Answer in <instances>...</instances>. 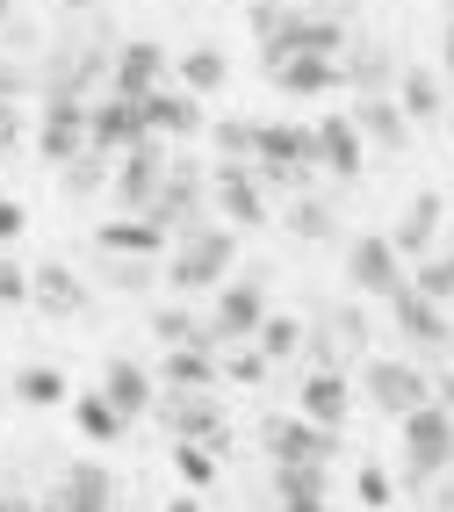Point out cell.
<instances>
[{
    "label": "cell",
    "instance_id": "cell-1",
    "mask_svg": "<svg viewBox=\"0 0 454 512\" xmlns=\"http://www.w3.org/2000/svg\"><path fill=\"white\" fill-rule=\"evenodd\" d=\"M231 260H238L231 224H202L195 238H181V246L166 253V282L181 289V296H195V289H224V282H231Z\"/></svg>",
    "mask_w": 454,
    "mask_h": 512
},
{
    "label": "cell",
    "instance_id": "cell-2",
    "mask_svg": "<svg viewBox=\"0 0 454 512\" xmlns=\"http://www.w3.org/2000/svg\"><path fill=\"white\" fill-rule=\"evenodd\" d=\"M404 469H411V484H433L440 469H454V412L447 404H426V412L404 419Z\"/></svg>",
    "mask_w": 454,
    "mask_h": 512
},
{
    "label": "cell",
    "instance_id": "cell-3",
    "mask_svg": "<svg viewBox=\"0 0 454 512\" xmlns=\"http://www.w3.org/2000/svg\"><path fill=\"white\" fill-rule=\"evenodd\" d=\"M361 390H368L375 412H390L397 426H404L411 412H426V404H433V383H426L411 361H361Z\"/></svg>",
    "mask_w": 454,
    "mask_h": 512
},
{
    "label": "cell",
    "instance_id": "cell-4",
    "mask_svg": "<svg viewBox=\"0 0 454 512\" xmlns=\"http://www.w3.org/2000/svg\"><path fill=\"white\" fill-rule=\"evenodd\" d=\"M202 325H209V354L238 347V339H260V325H267L260 282H224V289H217V311H209Z\"/></svg>",
    "mask_w": 454,
    "mask_h": 512
},
{
    "label": "cell",
    "instance_id": "cell-5",
    "mask_svg": "<svg viewBox=\"0 0 454 512\" xmlns=\"http://www.w3.org/2000/svg\"><path fill=\"white\" fill-rule=\"evenodd\" d=\"M166 145L159 138H145V145H137V152H123V166H116V210H130V217H145L152 210V202H159V188H166Z\"/></svg>",
    "mask_w": 454,
    "mask_h": 512
},
{
    "label": "cell",
    "instance_id": "cell-6",
    "mask_svg": "<svg viewBox=\"0 0 454 512\" xmlns=\"http://www.w3.org/2000/svg\"><path fill=\"white\" fill-rule=\"evenodd\" d=\"M166 80H173V73H166V51H159L152 37H130V44L109 58V94H123V101H152Z\"/></svg>",
    "mask_w": 454,
    "mask_h": 512
},
{
    "label": "cell",
    "instance_id": "cell-7",
    "mask_svg": "<svg viewBox=\"0 0 454 512\" xmlns=\"http://www.w3.org/2000/svg\"><path fill=\"white\" fill-rule=\"evenodd\" d=\"M152 130H145V109L137 101H123V94H109V101H94L87 109V145L101 152V159H116V152H137Z\"/></svg>",
    "mask_w": 454,
    "mask_h": 512
},
{
    "label": "cell",
    "instance_id": "cell-8",
    "mask_svg": "<svg viewBox=\"0 0 454 512\" xmlns=\"http://www.w3.org/2000/svg\"><path fill=\"white\" fill-rule=\"evenodd\" d=\"M159 419L181 448H217L224 455V419H217V397H159Z\"/></svg>",
    "mask_w": 454,
    "mask_h": 512
},
{
    "label": "cell",
    "instance_id": "cell-9",
    "mask_svg": "<svg viewBox=\"0 0 454 512\" xmlns=\"http://www.w3.org/2000/svg\"><path fill=\"white\" fill-rule=\"evenodd\" d=\"M346 282L368 289V296H397L411 275H404V260H397L390 238H354V246H346Z\"/></svg>",
    "mask_w": 454,
    "mask_h": 512
},
{
    "label": "cell",
    "instance_id": "cell-10",
    "mask_svg": "<svg viewBox=\"0 0 454 512\" xmlns=\"http://www.w3.org/2000/svg\"><path fill=\"white\" fill-rule=\"evenodd\" d=\"M267 455L274 469H325L332 433H318L310 419H267Z\"/></svg>",
    "mask_w": 454,
    "mask_h": 512
},
{
    "label": "cell",
    "instance_id": "cell-11",
    "mask_svg": "<svg viewBox=\"0 0 454 512\" xmlns=\"http://www.w3.org/2000/svg\"><path fill=\"white\" fill-rule=\"evenodd\" d=\"M51 166H73L87 152V101L80 94H51V109H44V145H37Z\"/></svg>",
    "mask_w": 454,
    "mask_h": 512
},
{
    "label": "cell",
    "instance_id": "cell-12",
    "mask_svg": "<svg viewBox=\"0 0 454 512\" xmlns=\"http://www.w3.org/2000/svg\"><path fill=\"white\" fill-rule=\"evenodd\" d=\"M209 210H217V224H231V231H253V224H267L260 174H238V166H224V174H217V188H209Z\"/></svg>",
    "mask_w": 454,
    "mask_h": 512
},
{
    "label": "cell",
    "instance_id": "cell-13",
    "mask_svg": "<svg viewBox=\"0 0 454 512\" xmlns=\"http://www.w3.org/2000/svg\"><path fill=\"white\" fill-rule=\"evenodd\" d=\"M44 505H51V512H116V476L101 469V462H73Z\"/></svg>",
    "mask_w": 454,
    "mask_h": 512
},
{
    "label": "cell",
    "instance_id": "cell-14",
    "mask_svg": "<svg viewBox=\"0 0 454 512\" xmlns=\"http://www.w3.org/2000/svg\"><path fill=\"white\" fill-rule=\"evenodd\" d=\"M440 217H447V195H433V188H418V195L404 202V217H397V231H390V246H397V260H426V253H433V238H440Z\"/></svg>",
    "mask_w": 454,
    "mask_h": 512
},
{
    "label": "cell",
    "instance_id": "cell-15",
    "mask_svg": "<svg viewBox=\"0 0 454 512\" xmlns=\"http://www.w3.org/2000/svg\"><path fill=\"white\" fill-rule=\"evenodd\" d=\"M101 397H109V404H116L123 419H145L152 404H159V383H152V368H145V361L116 354L109 368H101Z\"/></svg>",
    "mask_w": 454,
    "mask_h": 512
},
{
    "label": "cell",
    "instance_id": "cell-16",
    "mask_svg": "<svg viewBox=\"0 0 454 512\" xmlns=\"http://www.w3.org/2000/svg\"><path fill=\"white\" fill-rule=\"evenodd\" d=\"M354 130H361V145H375V152H404L411 145V116L397 109V94H361L354 101Z\"/></svg>",
    "mask_w": 454,
    "mask_h": 512
},
{
    "label": "cell",
    "instance_id": "cell-17",
    "mask_svg": "<svg viewBox=\"0 0 454 512\" xmlns=\"http://www.w3.org/2000/svg\"><path fill=\"white\" fill-rule=\"evenodd\" d=\"M346 404H354V390H346L339 368H310L303 375V419L318 426V433H339L346 426Z\"/></svg>",
    "mask_w": 454,
    "mask_h": 512
},
{
    "label": "cell",
    "instance_id": "cell-18",
    "mask_svg": "<svg viewBox=\"0 0 454 512\" xmlns=\"http://www.w3.org/2000/svg\"><path fill=\"white\" fill-rule=\"evenodd\" d=\"M137 109H145L152 138H195V130H202V101L181 94V87H159L152 101H137Z\"/></svg>",
    "mask_w": 454,
    "mask_h": 512
},
{
    "label": "cell",
    "instance_id": "cell-19",
    "mask_svg": "<svg viewBox=\"0 0 454 512\" xmlns=\"http://www.w3.org/2000/svg\"><path fill=\"white\" fill-rule=\"evenodd\" d=\"M361 159H368V145H361L354 116H325V123H318V166H325V174H339V181H354Z\"/></svg>",
    "mask_w": 454,
    "mask_h": 512
},
{
    "label": "cell",
    "instance_id": "cell-20",
    "mask_svg": "<svg viewBox=\"0 0 454 512\" xmlns=\"http://www.w3.org/2000/svg\"><path fill=\"white\" fill-rule=\"evenodd\" d=\"M390 311H397V332L411 339V347H447V339H454V332H447V318H440V303H426L411 282L390 296Z\"/></svg>",
    "mask_w": 454,
    "mask_h": 512
},
{
    "label": "cell",
    "instance_id": "cell-21",
    "mask_svg": "<svg viewBox=\"0 0 454 512\" xmlns=\"http://www.w3.org/2000/svg\"><path fill=\"white\" fill-rule=\"evenodd\" d=\"M29 296H37L51 318H80V311H87V289H80V275H73L65 260H44L37 275H29Z\"/></svg>",
    "mask_w": 454,
    "mask_h": 512
},
{
    "label": "cell",
    "instance_id": "cell-22",
    "mask_svg": "<svg viewBox=\"0 0 454 512\" xmlns=\"http://www.w3.org/2000/svg\"><path fill=\"white\" fill-rule=\"evenodd\" d=\"M94 246L101 253H130V260H159L166 253V231L152 217H109V224L94 231Z\"/></svg>",
    "mask_w": 454,
    "mask_h": 512
},
{
    "label": "cell",
    "instance_id": "cell-23",
    "mask_svg": "<svg viewBox=\"0 0 454 512\" xmlns=\"http://www.w3.org/2000/svg\"><path fill=\"white\" fill-rule=\"evenodd\" d=\"M159 375H166V397H202L224 368H217V354H209V347H173V354L159 361Z\"/></svg>",
    "mask_w": 454,
    "mask_h": 512
},
{
    "label": "cell",
    "instance_id": "cell-24",
    "mask_svg": "<svg viewBox=\"0 0 454 512\" xmlns=\"http://www.w3.org/2000/svg\"><path fill=\"white\" fill-rule=\"evenodd\" d=\"M361 354H368V318H361V311H332L325 332H318V368L361 361Z\"/></svg>",
    "mask_w": 454,
    "mask_h": 512
},
{
    "label": "cell",
    "instance_id": "cell-25",
    "mask_svg": "<svg viewBox=\"0 0 454 512\" xmlns=\"http://www.w3.org/2000/svg\"><path fill=\"white\" fill-rule=\"evenodd\" d=\"M224 73H231V58H224L217 44H195L181 65H173V87L202 101V94H217V87H224Z\"/></svg>",
    "mask_w": 454,
    "mask_h": 512
},
{
    "label": "cell",
    "instance_id": "cell-26",
    "mask_svg": "<svg viewBox=\"0 0 454 512\" xmlns=\"http://www.w3.org/2000/svg\"><path fill=\"white\" fill-rule=\"evenodd\" d=\"M274 80H282V94H325V87H346V65L339 58H282Z\"/></svg>",
    "mask_w": 454,
    "mask_h": 512
},
{
    "label": "cell",
    "instance_id": "cell-27",
    "mask_svg": "<svg viewBox=\"0 0 454 512\" xmlns=\"http://www.w3.org/2000/svg\"><path fill=\"white\" fill-rule=\"evenodd\" d=\"M282 231H296V238H339V210L325 195H289L282 202Z\"/></svg>",
    "mask_w": 454,
    "mask_h": 512
},
{
    "label": "cell",
    "instance_id": "cell-28",
    "mask_svg": "<svg viewBox=\"0 0 454 512\" xmlns=\"http://www.w3.org/2000/svg\"><path fill=\"white\" fill-rule=\"evenodd\" d=\"M397 109H404L411 123L440 116V109H447V94H440V73H426V65H411V73L397 80Z\"/></svg>",
    "mask_w": 454,
    "mask_h": 512
},
{
    "label": "cell",
    "instance_id": "cell-29",
    "mask_svg": "<svg viewBox=\"0 0 454 512\" xmlns=\"http://www.w3.org/2000/svg\"><path fill=\"white\" fill-rule=\"evenodd\" d=\"M152 339L173 354V347H209V325H195V311H181V303H173V311H159L152 318Z\"/></svg>",
    "mask_w": 454,
    "mask_h": 512
},
{
    "label": "cell",
    "instance_id": "cell-30",
    "mask_svg": "<svg viewBox=\"0 0 454 512\" xmlns=\"http://www.w3.org/2000/svg\"><path fill=\"white\" fill-rule=\"evenodd\" d=\"M73 419H80V433H87V440H123V426H130V419H123V412H116V404L101 397V390L73 404Z\"/></svg>",
    "mask_w": 454,
    "mask_h": 512
},
{
    "label": "cell",
    "instance_id": "cell-31",
    "mask_svg": "<svg viewBox=\"0 0 454 512\" xmlns=\"http://www.w3.org/2000/svg\"><path fill=\"white\" fill-rule=\"evenodd\" d=\"M411 289L447 311V303H454V253H426V260H418V275H411Z\"/></svg>",
    "mask_w": 454,
    "mask_h": 512
},
{
    "label": "cell",
    "instance_id": "cell-32",
    "mask_svg": "<svg viewBox=\"0 0 454 512\" xmlns=\"http://www.w3.org/2000/svg\"><path fill=\"white\" fill-rule=\"evenodd\" d=\"M159 267H166V260H130V253H109V267H101V275H109V289H123V296H145Z\"/></svg>",
    "mask_w": 454,
    "mask_h": 512
},
{
    "label": "cell",
    "instance_id": "cell-33",
    "mask_svg": "<svg viewBox=\"0 0 454 512\" xmlns=\"http://www.w3.org/2000/svg\"><path fill=\"white\" fill-rule=\"evenodd\" d=\"M15 397H22V404H65V375L44 368V361H37V368H15Z\"/></svg>",
    "mask_w": 454,
    "mask_h": 512
},
{
    "label": "cell",
    "instance_id": "cell-34",
    "mask_svg": "<svg viewBox=\"0 0 454 512\" xmlns=\"http://www.w3.org/2000/svg\"><path fill=\"white\" fill-rule=\"evenodd\" d=\"M282 505H325V469H274Z\"/></svg>",
    "mask_w": 454,
    "mask_h": 512
},
{
    "label": "cell",
    "instance_id": "cell-35",
    "mask_svg": "<svg viewBox=\"0 0 454 512\" xmlns=\"http://www.w3.org/2000/svg\"><path fill=\"white\" fill-rule=\"evenodd\" d=\"M65 188H73V195H94V188H116V166L109 159H101L94 145L73 159V166H65Z\"/></svg>",
    "mask_w": 454,
    "mask_h": 512
},
{
    "label": "cell",
    "instance_id": "cell-36",
    "mask_svg": "<svg viewBox=\"0 0 454 512\" xmlns=\"http://www.w3.org/2000/svg\"><path fill=\"white\" fill-rule=\"evenodd\" d=\"M253 347H260V361H289V354L303 347V325H296V318H267Z\"/></svg>",
    "mask_w": 454,
    "mask_h": 512
},
{
    "label": "cell",
    "instance_id": "cell-37",
    "mask_svg": "<svg viewBox=\"0 0 454 512\" xmlns=\"http://www.w3.org/2000/svg\"><path fill=\"white\" fill-rule=\"evenodd\" d=\"M217 368H224V383H267L260 347H224V354H217Z\"/></svg>",
    "mask_w": 454,
    "mask_h": 512
},
{
    "label": "cell",
    "instance_id": "cell-38",
    "mask_svg": "<svg viewBox=\"0 0 454 512\" xmlns=\"http://www.w3.org/2000/svg\"><path fill=\"white\" fill-rule=\"evenodd\" d=\"M217 145H224V159H253L260 123H217Z\"/></svg>",
    "mask_w": 454,
    "mask_h": 512
},
{
    "label": "cell",
    "instance_id": "cell-39",
    "mask_svg": "<svg viewBox=\"0 0 454 512\" xmlns=\"http://www.w3.org/2000/svg\"><path fill=\"white\" fill-rule=\"evenodd\" d=\"M361 498H368L375 512H382V505L397 498V491H390V469H382V462H361Z\"/></svg>",
    "mask_w": 454,
    "mask_h": 512
},
{
    "label": "cell",
    "instance_id": "cell-40",
    "mask_svg": "<svg viewBox=\"0 0 454 512\" xmlns=\"http://www.w3.org/2000/svg\"><path fill=\"white\" fill-rule=\"evenodd\" d=\"M0 303H29V275H22V260H0Z\"/></svg>",
    "mask_w": 454,
    "mask_h": 512
},
{
    "label": "cell",
    "instance_id": "cell-41",
    "mask_svg": "<svg viewBox=\"0 0 454 512\" xmlns=\"http://www.w3.org/2000/svg\"><path fill=\"white\" fill-rule=\"evenodd\" d=\"M15 145H22V109L0 101V152H15Z\"/></svg>",
    "mask_w": 454,
    "mask_h": 512
},
{
    "label": "cell",
    "instance_id": "cell-42",
    "mask_svg": "<svg viewBox=\"0 0 454 512\" xmlns=\"http://www.w3.org/2000/svg\"><path fill=\"white\" fill-rule=\"evenodd\" d=\"M22 224H29V217H22V202L0 195V246H8V238H22Z\"/></svg>",
    "mask_w": 454,
    "mask_h": 512
},
{
    "label": "cell",
    "instance_id": "cell-43",
    "mask_svg": "<svg viewBox=\"0 0 454 512\" xmlns=\"http://www.w3.org/2000/svg\"><path fill=\"white\" fill-rule=\"evenodd\" d=\"M173 462H181V476H188V484H209V455H202V448H181Z\"/></svg>",
    "mask_w": 454,
    "mask_h": 512
},
{
    "label": "cell",
    "instance_id": "cell-44",
    "mask_svg": "<svg viewBox=\"0 0 454 512\" xmlns=\"http://www.w3.org/2000/svg\"><path fill=\"white\" fill-rule=\"evenodd\" d=\"M15 94H22V65L0 58V101H15Z\"/></svg>",
    "mask_w": 454,
    "mask_h": 512
},
{
    "label": "cell",
    "instance_id": "cell-45",
    "mask_svg": "<svg viewBox=\"0 0 454 512\" xmlns=\"http://www.w3.org/2000/svg\"><path fill=\"white\" fill-rule=\"evenodd\" d=\"M0 512H44V505H29L22 491H0Z\"/></svg>",
    "mask_w": 454,
    "mask_h": 512
},
{
    "label": "cell",
    "instance_id": "cell-46",
    "mask_svg": "<svg viewBox=\"0 0 454 512\" xmlns=\"http://www.w3.org/2000/svg\"><path fill=\"white\" fill-rule=\"evenodd\" d=\"M274 8H289V0H253V15H274Z\"/></svg>",
    "mask_w": 454,
    "mask_h": 512
},
{
    "label": "cell",
    "instance_id": "cell-47",
    "mask_svg": "<svg viewBox=\"0 0 454 512\" xmlns=\"http://www.w3.org/2000/svg\"><path fill=\"white\" fill-rule=\"evenodd\" d=\"M166 512H202V505H195V498H173V505H166Z\"/></svg>",
    "mask_w": 454,
    "mask_h": 512
},
{
    "label": "cell",
    "instance_id": "cell-48",
    "mask_svg": "<svg viewBox=\"0 0 454 512\" xmlns=\"http://www.w3.org/2000/svg\"><path fill=\"white\" fill-rule=\"evenodd\" d=\"M440 51H447V73H454V22H447V44H440Z\"/></svg>",
    "mask_w": 454,
    "mask_h": 512
},
{
    "label": "cell",
    "instance_id": "cell-49",
    "mask_svg": "<svg viewBox=\"0 0 454 512\" xmlns=\"http://www.w3.org/2000/svg\"><path fill=\"white\" fill-rule=\"evenodd\" d=\"M440 404H447V412H454V375H447V383H440Z\"/></svg>",
    "mask_w": 454,
    "mask_h": 512
},
{
    "label": "cell",
    "instance_id": "cell-50",
    "mask_svg": "<svg viewBox=\"0 0 454 512\" xmlns=\"http://www.w3.org/2000/svg\"><path fill=\"white\" fill-rule=\"evenodd\" d=\"M8 15H15V0H0V29H8Z\"/></svg>",
    "mask_w": 454,
    "mask_h": 512
},
{
    "label": "cell",
    "instance_id": "cell-51",
    "mask_svg": "<svg viewBox=\"0 0 454 512\" xmlns=\"http://www.w3.org/2000/svg\"><path fill=\"white\" fill-rule=\"evenodd\" d=\"M282 512H325V505H282Z\"/></svg>",
    "mask_w": 454,
    "mask_h": 512
},
{
    "label": "cell",
    "instance_id": "cell-52",
    "mask_svg": "<svg viewBox=\"0 0 454 512\" xmlns=\"http://www.w3.org/2000/svg\"><path fill=\"white\" fill-rule=\"evenodd\" d=\"M65 8H94V0H65Z\"/></svg>",
    "mask_w": 454,
    "mask_h": 512
}]
</instances>
